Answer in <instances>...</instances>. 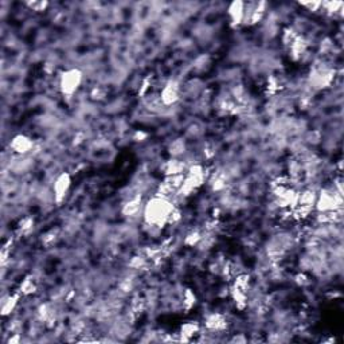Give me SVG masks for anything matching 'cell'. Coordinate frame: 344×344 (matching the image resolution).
<instances>
[{
	"label": "cell",
	"instance_id": "obj_17",
	"mask_svg": "<svg viewBox=\"0 0 344 344\" xmlns=\"http://www.w3.org/2000/svg\"><path fill=\"white\" fill-rule=\"evenodd\" d=\"M27 5L30 7V10L42 12V11H46V8L48 7V3L47 1H28Z\"/></svg>",
	"mask_w": 344,
	"mask_h": 344
},
{
	"label": "cell",
	"instance_id": "obj_10",
	"mask_svg": "<svg viewBox=\"0 0 344 344\" xmlns=\"http://www.w3.org/2000/svg\"><path fill=\"white\" fill-rule=\"evenodd\" d=\"M19 301V296L18 295H10L8 297H5L3 302H1V313L3 316H8L11 313L15 311L16 305Z\"/></svg>",
	"mask_w": 344,
	"mask_h": 344
},
{
	"label": "cell",
	"instance_id": "obj_13",
	"mask_svg": "<svg viewBox=\"0 0 344 344\" xmlns=\"http://www.w3.org/2000/svg\"><path fill=\"white\" fill-rule=\"evenodd\" d=\"M19 291H21L23 295H31V293L35 292V284H34V281L31 280V277H27V278H24V280L22 281Z\"/></svg>",
	"mask_w": 344,
	"mask_h": 344
},
{
	"label": "cell",
	"instance_id": "obj_15",
	"mask_svg": "<svg viewBox=\"0 0 344 344\" xmlns=\"http://www.w3.org/2000/svg\"><path fill=\"white\" fill-rule=\"evenodd\" d=\"M202 241V234L199 233V231H191L190 234H187V237H185L184 242L185 245H188V246H195V245H198L199 242Z\"/></svg>",
	"mask_w": 344,
	"mask_h": 344
},
{
	"label": "cell",
	"instance_id": "obj_16",
	"mask_svg": "<svg viewBox=\"0 0 344 344\" xmlns=\"http://www.w3.org/2000/svg\"><path fill=\"white\" fill-rule=\"evenodd\" d=\"M32 226H34V219H32V218H23L21 221V223H19V231H21L22 234H27L31 230Z\"/></svg>",
	"mask_w": 344,
	"mask_h": 344
},
{
	"label": "cell",
	"instance_id": "obj_4",
	"mask_svg": "<svg viewBox=\"0 0 344 344\" xmlns=\"http://www.w3.org/2000/svg\"><path fill=\"white\" fill-rule=\"evenodd\" d=\"M34 140L31 138H28L27 135L19 133L12 138L10 141V148L14 154L19 155V156H26L34 149Z\"/></svg>",
	"mask_w": 344,
	"mask_h": 344
},
{
	"label": "cell",
	"instance_id": "obj_8",
	"mask_svg": "<svg viewBox=\"0 0 344 344\" xmlns=\"http://www.w3.org/2000/svg\"><path fill=\"white\" fill-rule=\"evenodd\" d=\"M205 327L211 332H221L228 327V321L221 313H211L205 320Z\"/></svg>",
	"mask_w": 344,
	"mask_h": 344
},
{
	"label": "cell",
	"instance_id": "obj_3",
	"mask_svg": "<svg viewBox=\"0 0 344 344\" xmlns=\"http://www.w3.org/2000/svg\"><path fill=\"white\" fill-rule=\"evenodd\" d=\"M71 175L69 172H61V174L55 178L53 184V196L54 201L57 203H61L64 201L66 195L69 194L70 188H71Z\"/></svg>",
	"mask_w": 344,
	"mask_h": 344
},
{
	"label": "cell",
	"instance_id": "obj_18",
	"mask_svg": "<svg viewBox=\"0 0 344 344\" xmlns=\"http://www.w3.org/2000/svg\"><path fill=\"white\" fill-rule=\"evenodd\" d=\"M300 4H301V7H305L309 11L315 12V11H319L321 8L323 3L321 1H312V3H300Z\"/></svg>",
	"mask_w": 344,
	"mask_h": 344
},
{
	"label": "cell",
	"instance_id": "obj_1",
	"mask_svg": "<svg viewBox=\"0 0 344 344\" xmlns=\"http://www.w3.org/2000/svg\"><path fill=\"white\" fill-rule=\"evenodd\" d=\"M176 208L175 203L164 196L154 195L144 203L143 218L147 226L163 229L168 225L172 212Z\"/></svg>",
	"mask_w": 344,
	"mask_h": 344
},
{
	"label": "cell",
	"instance_id": "obj_7",
	"mask_svg": "<svg viewBox=\"0 0 344 344\" xmlns=\"http://www.w3.org/2000/svg\"><path fill=\"white\" fill-rule=\"evenodd\" d=\"M143 208L144 203L141 201V196H132L124 203L122 214L128 218H136L138 215H143Z\"/></svg>",
	"mask_w": 344,
	"mask_h": 344
},
{
	"label": "cell",
	"instance_id": "obj_5",
	"mask_svg": "<svg viewBox=\"0 0 344 344\" xmlns=\"http://www.w3.org/2000/svg\"><path fill=\"white\" fill-rule=\"evenodd\" d=\"M179 84L175 80H170L163 85V89L160 92V101L164 106H171L178 102L179 100Z\"/></svg>",
	"mask_w": 344,
	"mask_h": 344
},
{
	"label": "cell",
	"instance_id": "obj_12",
	"mask_svg": "<svg viewBox=\"0 0 344 344\" xmlns=\"http://www.w3.org/2000/svg\"><path fill=\"white\" fill-rule=\"evenodd\" d=\"M185 152V144L184 141L179 138V140H175L174 143H171L170 147V154L172 155V158H178L182 154Z\"/></svg>",
	"mask_w": 344,
	"mask_h": 344
},
{
	"label": "cell",
	"instance_id": "obj_14",
	"mask_svg": "<svg viewBox=\"0 0 344 344\" xmlns=\"http://www.w3.org/2000/svg\"><path fill=\"white\" fill-rule=\"evenodd\" d=\"M196 304V296L194 292L191 289H185V292L183 293V305H184L187 309H190Z\"/></svg>",
	"mask_w": 344,
	"mask_h": 344
},
{
	"label": "cell",
	"instance_id": "obj_6",
	"mask_svg": "<svg viewBox=\"0 0 344 344\" xmlns=\"http://www.w3.org/2000/svg\"><path fill=\"white\" fill-rule=\"evenodd\" d=\"M245 7H246V3L241 1V0H237V1H233L229 4L228 18L230 24L233 27H239L244 24Z\"/></svg>",
	"mask_w": 344,
	"mask_h": 344
},
{
	"label": "cell",
	"instance_id": "obj_2",
	"mask_svg": "<svg viewBox=\"0 0 344 344\" xmlns=\"http://www.w3.org/2000/svg\"><path fill=\"white\" fill-rule=\"evenodd\" d=\"M84 74L80 69H69L59 77V90L66 97H73L80 89Z\"/></svg>",
	"mask_w": 344,
	"mask_h": 344
},
{
	"label": "cell",
	"instance_id": "obj_11",
	"mask_svg": "<svg viewBox=\"0 0 344 344\" xmlns=\"http://www.w3.org/2000/svg\"><path fill=\"white\" fill-rule=\"evenodd\" d=\"M198 332V325L194 323L184 324L182 329H180V335H182V340H190L192 335H195Z\"/></svg>",
	"mask_w": 344,
	"mask_h": 344
},
{
	"label": "cell",
	"instance_id": "obj_9",
	"mask_svg": "<svg viewBox=\"0 0 344 344\" xmlns=\"http://www.w3.org/2000/svg\"><path fill=\"white\" fill-rule=\"evenodd\" d=\"M164 175L165 176H174V175H184L185 171V163L182 161L178 158H172L168 161H165L164 167Z\"/></svg>",
	"mask_w": 344,
	"mask_h": 344
}]
</instances>
